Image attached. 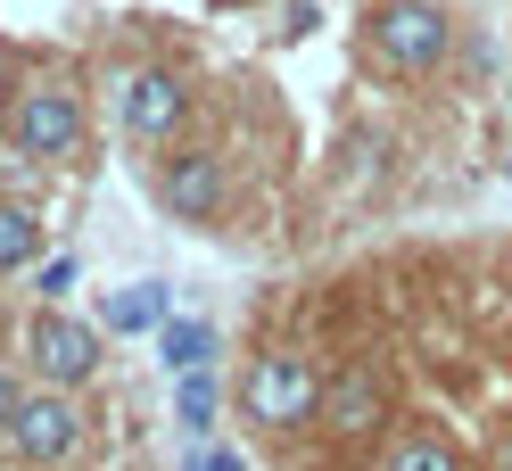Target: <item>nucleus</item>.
Returning a JSON list of instances; mask_svg holds the SVG:
<instances>
[{
  "label": "nucleus",
  "mask_w": 512,
  "mask_h": 471,
  "mask_svg": "<svg viewBox=\"0 0 512 471\" xmlns=\"http://www.w3.org/2000/svg\"><path fill=\"white\" fill-rule=\"evenodd\" d=\"M157 356H166L174 381H182V372H215V323H199V314H174V323L157 331Z\"/></svg>",
  "instance_id": "obj_10"
},
{
  "label": "nucleus",
  "mask_w": 512,
  "mask_h": 471,
  "mask_svg": "<svg viewBox=\"0 0 512 471\" xmlns=\"http://www.w3.org/2000/svg\"><path fill=\"white\" fill-rule=\"evenodd\" d=\"M380 422H389V381H380V364L372 356L339 364L331 389H323V430L331 438H372Z\"/></svg>",
  "instance_id": "obj_7"
},
{
  "label": "nucleus",
  "mask_w": 512,
  "mask_h": 471,
  "mask_svg": "<svg viewBox=\"0 0 512 471\" xmlns=\"http://www.w3.org/2000/svg\"><path fill=\"white\" fill-rule=\"evenodd\" d=\"M116 116H124V133H133V141H174L182 116H190V83L174 67H141V75H124Z\"/></svg>",
  "instance_id": "obj_6"
},
{
  "label": "nucleus",
  "mask_w": 512,
  "mask_h": 471,
  "mask_svg": "<svg viewBox=\"0 0 512 471\" xmlns=\"http://www.w3.org/2000/svg\"><path fill=\"white\" fill-rule=\"evenodd\" d=\"M157 199H166L182 224H207V215H223V157H215V149H174L166 174H157Z\"/></svg>",
  "instance_id": "obj_8"
},
{
  "label": "nucleus",
  "mask_w": 512,
  "mask_h": 471,
  "mask_svg": "<svg viewBox=\"0 0 512 471\" xmlns=\"http://www.w3.org/2000/svg\"><path fill=\"white\" fill-rule=\"evenodd\" d=\"M17 405H25V381H17V372H0V438H9V422H17Z\"/></svg>",
  "instance_id": "obj_16"
},
{
  "label": "nucleus",
  "mask_w": 512,
  "mask_h": 471,
  "mask_svg": "<svg viewBox=\"0 0 512 471\" xmlns=\"http://www.w3.org/2000/svg\"><path fill=\"white\" fill-rule=\"evenodd\" d=\"M67 290H75V257H50V265H42V306H58Z\"/></svg>",
  "instance_id": "obj_14"
},
{
  "label": "nucleus",
  "mask_w": 512,
  "mask_h": 471,
  "mask_svg": "<svg viewBox=\"0 0 512 471\" xmlns=\"http://www.w3.org/2000/svg\"><path fill=\"white\" fill-rule=\"evenodd\" d=\"M182 471H248V463H240L232 447H190V455H182Z\"/></svg>",
  "instance_id": "obj_15"
},
{
  "label": "nucleus",
  "mask_w": 512,
  "mask_h": 471,
  "mask_svg": "<svg viewBox=\"0 0 512 471\" xmlns=\"http://www.w3.org/2000/svg\"><path fill=\"white\" fill-rule=\"evenodd\" d=\"M323 372H314L298 348H265L240 372V414L256 430H298V422H323Z\"/></svg>",
  "instance_id": "obj_1"
},
{
  "label": "nucleus",
  "mask_w": 512,
  "mask_h": 471,
  "mask_svg": "<svg viewBox=\"0 0 512 471\" xmlns=\"http://www.w3.org/2000/svg\"><path fill=\"white\" fill-rule=\"evenodd\" d=\"M9 149L34 157V166H50V157H75V149H83V100H75L67 83L17 91V108H9Z\"/></svg>",
  "instance_id": "obj_2"
},
{
  "label": "nucleus",
  "mask_w": 512,
  "mask_h": 471,
  "mask_svg": "<svg viewBox=\"0 0 512 471\" xmlns=\"http://www.w3.org/2000/svg\"><path fill=\"white\" fill-rule=\"evenodd\" d=\"M446 42H455V25H446L438 0H380L372 9V50L389 58V67H405V75L438 67Z\"/></svg>",
  "instance_id": "obj_4"
},
{
  "label": "nucleus",
  "mask_w": 512,
  "mask_h": 471,
  "mask_svg": "<svg viewBox=\"0 0 512 471\" xmlns=\"http://www.w3.org/2000/svg\"><path fill=\"white\" fill-rule=\"evenodd\" d=\"M380 471H463V463H455V447H446L438 430H413V438H397V447L380 455Z\"/></svg>",
  "instance_id": "obj_13"
},
{
  "label": "nucleus",
  "mask_w": 512,
  "mask_h": 471,
  "mask_svg": "<svg viewBox=\"0 0 512 471\" xmlns=\"http://www.w3.org/2000/svg\"><path fill=\"white\" fill-rule=\"evenodd\" d=\"M75 438H83V414H75V397H67V389H25L17 422H9V455H17V463L50 471V463H67V455H75Z\"/></svg>",
  "instance_id": "obj_5"
},
{
  "label": "nucleus",
  "mask_w": 512,
  "mask_h": 471,
  "mask_svg": "<svg viewBox=\"0 0 512 471\" xmlns=\"http://www.w3.org/2000/svg\"><path fill=\"white\" fill-rule=\"evenodd\" d=\"M215 405H223L215 372H182V381H174V422H182V438H190V447H199V438L215 430Z\"/></svg>",
  "instance_id": "obj_11"
},
{
  "label": "nucleus",
  "mask_w": 512,
  "mask_h": 471,
  "mask_svg": "<svg viewBox=\"0 0 512 471\" xmlns=\"http://www.w3.org/2000/svg\"><path fill=\"white\" fill-rule=\"evenodd\" d=\"M34 257H42V215L17 207V199H0V273H17Z\"/></svg>",
  "instance_id": "obj_12"
},
{
  "label": "nucleus",
  "mask_w": 512,
  "mask_h": 471,
  "mask_svg": "<svg viewBox=\"0 0 512 471\" xmlns=\"http://www.w3.org/2000/svg\"><path fill=\"white\" fill-rule=\"evenodd\" d=\"M25 356H34L42 389H83L91 372H100V323H75L67 306H42L34 323H25Z\"/></svg>",
  "instance_id": "obj_3"
},
{
  "label": "nucleus",
  "mask_w": 512,
  "mask_h": 471,
  "mask_svg": "<svg viewBox=\"0 0 512 471\" xmlns=\"http://www.w3.org/2000/svg\"><path fill=\"white\" fill-rule=\"evenodd\" d=\"M488 471H512V430H504L496 447H488Z\"/></svg>",
  "instance_id": "obj_17"
},
{
  "label": "nucleus",
  "mask_w": 512,
  "mask_h": 471,
  "mask_svg": "<svg viewBox=\"0 0 512 471\" xmlns=\"http://www.w3.org/2000/svg\"><path fill=\"white\" fill-rule=\"evenodd\" d=\"M174 323V290L166 281H133V290L108 298V331L116 339H141V331H166Z\"/></svg>",
  "instance_id": "obj_9"
}]
</instances>
